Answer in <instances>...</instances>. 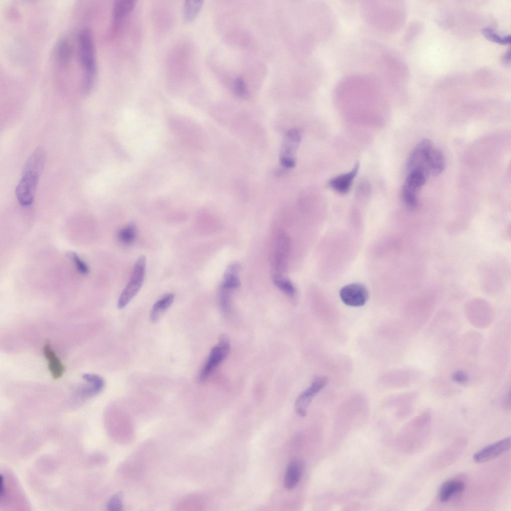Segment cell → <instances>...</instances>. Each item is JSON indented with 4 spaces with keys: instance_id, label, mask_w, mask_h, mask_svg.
Returning a JSON list of instances; mask_svg holds the SVG:
<instances>
[{
    "instance_id": "cell-1",
    "label": "cell",
    "mask_w": 511,
    "mask_h": 511,
    "mask_svg": "<svg viewBox=\"0 0 511 511\" xmlns=\"http://www.w3.org/2000/svg\"><path fill=\"white\" fill-rule=\"evenodd\" d=\"M78 41L80 60L85 72L82 88L88 92L94 83L96 69L94 43L89 28L84 27L80 31Z\"/></svg>"
},
{
    "instance_id": "cell-2",
    "label": "cell",
    "mask_w": 511,
    "mask_h": 511,
    "mask_svg": "<svg viewBox=\"0 0 511 511\" xmlns=\"http://www.w3.org/2000/svg\"><path fill=\"white\" fill-rule=\"evenodd\" d=\"M392 8L387 1H367L362 4L366 20L376 28L387 32L392 28Z\"/></svg>"
},
{
    "instance_id": "cell-3",
    "label": "cell",
    "mask_w": 511,
    "mask_h": 511,
    "mask_svg": "<svg viewBox=\"0 0 511 511\" xmlns=\"http://www.w3.org/2000/svg\"><path fill=\"white\" fill-rule=\"evenodd\" d=\"M146 257L141 255L136 260L129 282L121 293L117 302L119 309L125 307L141 288L145 277Z\"/></svg>"
},
{
    "instance_id": "cell-4",
    "label": "cell",
    "mask_w": 511,
    "mask_h": 511,
    "mask_svg": "<svg viewBox=\"0 0 511 511\" xmlns=\"http://www.w3.org/2000/svg\"><path fill=\"white\" fill-rule=\"evenodd\" d=\"M230 343L228 335L220 336L218 343L213 347L208 359L200 373L199 381L203 382L211 375L215 369L226 358L230 352Z\"/></svg>"
},
{
    "instance_id": "cell-5",
    "label": "cell",
    "mask_w": 511,
    "mask_h": 511,
    "mask_svg": "<svg viewBox=\"0 0 511 511\" xmlns=\"http://www.w3.org/2000/svg\"><path fill=\"white\" fill-rule=\"evenodd\" d=\"M433 147V144L429 139H425L419 142L412 150L407 161L408 171L420 172L428 177L429 157Z\"/></svg>"
},
{
    "instance_id": "cell-6",
    "label": "cell",
    "mask_w": 511,
    "mask_h": 511,
    "mask_svg": "<svg viewBox=\"0 0 511 511\" xmlns=\"http://www.w3.org/2000/svg\"><path fill=\"white\" fill-rule=\"evenodd\" d=\"M39 175L31 171H23L15 188V196L21 206H28L33 202Z\"/></svg>"
},
{
    "instance_id": "cell-7",
    "label": "cell",
    "mask_w": 511,
    "mask_h": 511,
    "mask_svg": "<svg viewBox=\"0 0 511 511\" xmlns=\"http://www.w3.org/2000/svg\"><path fill=\"white\" fill-rule=\"evenodd\" d=\"M328 383V378L325 376H317L314 378L310 385L297 397L295 403V411L300 417L306 416L308 407L313 398Z\"/></svg>"
},
{
    "instance_id": "cell-8",
    "label": "cell",
    "mask_w": 511,
    "mask_h": 511,
    "mask_svg": "<svg viewBox=\"0 0 511 511\" xmlns=\"http://www.w3.org/2000/svg\"><path fill=\"white\" fill-rule=\"evenodd\" d=\"M342 302L346 305L359 307L364 305L368 299V291L366 287L360 283H354L343 287L339 293Z\"/></svg>"
},
{
    "instance_id": "cell-9",
    "label": "cell",
    "mask_w": 511,
    "mask_h": 511,
    "mask_svg": "<svg viewBox=\"0 0 511 511\" xmlns=\"http://www.w3.org/2000/svg\"><path fill=\"white\" fill-rule=\"evenodd\" d=\"M301 138V132L297 129H292L286 134L280 156V162L283 166L292 168L295 166V161L293 155Z\"/></svg>"
},
{
    "instance_id": "cell-10",
    "label": "cell",
    "mask_w": 511,
    "mask_h": 511,
    "mask_svg": "<svg viewBox=\"0 0 511 511\" xmlns=\"http://www.w3.org/2000/svg\"><path fill=\"white\" fill-rule=\"evenodd\" d=\"M511 437H508L483 448L473 455L476 463H484L494 459L511 448Z\"/></svg>"
},
{
    "instance_id": "cell-11",
    "label": "cell",
    "mask_w": 511,
    "mask_h": 511,
    "mask_svg": "<svg viewBox=\"0 0 511 511\" xmlns=\"http://www.w3.org/2000/svg\"><path fill=\"white\" fill-rule=\"evenodd\" d=\"M136 2L135 0H117L115 2L112 10V27L115 32L123 27L135 8Z\"/></svg>"
},
{
    "instance_id": "cell-12",
    "label": "cell",
    "mask_w": 511,
    "mask_h": 511,
    "mask_svg": "<svg viewBox=\"0 0 511 511\" xmlns=\"http://www.w3.org/2000/svg\"><path fill=\"white\" fill-rule=\"evenodd\" d=\"M290 249V240L285 234L280 235L277 239L275 250L273 256L272 263L277 274L282 271L285 267L286 258Z\"/></svg>"
},
{
    "instance_id": "cell-13",
    "label": "cell",
    "mask_w": 511,
    "mask_h": 511,
    "mask_svg": "<svg viewBox=\"0 0 511 511\" xmlns=\"http://www.w3.org/2000/svg\"><path fill=\"white\" fill-rule=\"evenodd\" d=\"M304 471V463L299 459L292 460L288 464L284 478V486L287 490L294 489L300 482Z\"/></svg>"
},
{
    "instance_id": "cell-14",
    "label": "cell",
    "mask_w": 511,
    "mask_h": 511,
    "mask_svg": "<svg viewBox=\"0 0 511 511\" xmlns=\"http://www.w3.org/2000/svg\"><path fill=\"white\" fill-rule=\"evenodd\" d=\"M359 168V163L357 162L350 172L339 175L330 179L328 182L329 186L338 193H346L349 190Z\"/></svg>"
},
{
    "instance_id": "cell-15",
    "label": "cell",
    "mask_w": 511,
    "mask_h": 511,
    "mask_svg": "<svg viewBox=\"0 0 511 511\" xmlns=\"http://www.w3.org/2000/svg\"><path fill=\"white\" fill-rule=\"evenodd\" d=\"M174 132L185 142L186 145L192 147L194 145L195 137V128L190 121H174L171 124Z\"/></svg>"
},
{
    "instance_id": "cell-16",
    "label": "cell",
    "mask_w": 511,
    "mask_h": 511,
    "mask_svg": "<svg viewBox=\"0 0 511 511\" xmlns=\"http://www.w3.org/2000/svg\"><path fill=\"white\" fill-rule=\"evenodd\" d=\"M43 353L48 362V369L53 378L56 379L61 377L64 372V366L51 349L49 342L45 344Z\"/></svg>"
},
{
    "instance_id": "cell-17",
    "label": "cell",
    "mask_w": 511,
    "mask_h": 511,
    "mask_svg": "<svg viewBox=\"0 0 511 511\" xmlns=\"http://www.w3.org/2000/svg\"><path fill=\"white\" fill-rule=\"evenodd\" d=\"M46 160V151L43 147H37L28 158L23 171H31L40 175Z\"/></svg>"
},
{
    "instance_id": "cell-18",
    "label": "cell",
    "mask_w": 511,
    "mask_h": 511,
    "mask_svg": "<svg viewBox=\"0 0 511 511\" xmlns=\"http://www.w3.org/2000/svg\"><path fill=\"white\" fill-rule=\"evenodd\" d=\"M465 488L464 483L459 480H449L444 482L440 487L439 499L440 502L448 501L454 494L463 492Z\"/></svg>"
},
{
    "instance_id": "cell-19",
    "label": "cell",
    "mask_w": 511,
    "mask_h": 511,
    "mask_svg": "<svg viewBox=\"0 0 511 511\" xmlns=\"http://www.w3.org/2000/svg\"><path fill=\"white\" fill-rule=\"evenodd\" d=\"M445 166V159L442 153L433 147L430 151L428 160L429 175L438 176L444 171Z\"/></svg>"
},
{
    "instance_id": "cell-20",
    "label": "cell",
    "mask_w": 511,
    "mask_h": 511,
    "mask_svg": "<svg viewBox=\"0 0 511 511\" xmlns=\"http://www.w3.org/2000/svg\"><path fill=\"white\" fill-rule=\"evenodd\" d=\"M174 297L173 293H168L163 296L154 304L150 314V320L152 322H156L160 318L172 304Z\"/></svg>"
},
{
    "instance_id": "cell-21",
    "label": "cell",
    "mask_w": 511,
    "mask_h": 511,
    "mask_svg": "<svg viewBox=\"0 0 511 511\" xmlns=\"http://www.w3.org/2000/svg\"><path fill=\"white\" fill-rule=\"evenodd\" d=\"M427 177L421 172L410 171L406 178L402 189L416 194L425 184Z\"/></svg>"
},
{
    "instance_id": "cell-22",
    "label": "cell",
    "mask_w": 511,
    "mask_h": 511,
    "mask_svg": "<svg viewBox=\"0 0 511 511\" xmlns=\"http://www.w3.org/2000/svg\"><path fill=\"white\" fill-rule=\"evenodd\" d=\"M240 267V264L237 262L230 264L226 270L224 281L221 285L232 290L238 287L240 284V281L238 277Z\"/></svg>"
},
{
    "instance_id": "cell-23",
    "label": "cell",
    "mask_w": 511,
    "mask_h": 511,
    "mask_svg": "<svg viewBox=\"0 0 511 511\" xmlns=\"http://www.w3.org/2000/svg\"><path fill=\"white\" fill-rule=\"evenodd\" d=\"M72 54V46L69 41L65 37L61 38L57 43L56 49V56L58 61L61 64L68 63Z\"/></svg>"
},
{
    "instance_id": "cell-24",
    "label": "cell",
    "mask_w": 511,
    "mask_h": 511,
    "mask_svg": "<svg viewBox=\"0 0 511 511\" xmlns=\"http://www.w3.org/2000/svg\"><path fill=\"white\" fill-rule=\"evenodd\" d=\"M203 4L202 0H187L185 2L183 18L186 23L191 22L197 16Z\"/></svg>"
},
{
    "instance_id": "cell-25",
    "label": "cell",
    "mask_w": 511,
    "mask_h": 511,
    "mask_svg": "<svg viewBox=\"0 0 511 511\" xmlns=\"http://www.w3.org/2000/svg\"><path fill=\"white\" fill-rule=\"evenodd\" d=\"M89 385L82 387L79 390V394L82 397L93 396L100 393L104 388L105 381L103 378L87 381Z\"/></svg>"
},
{
    "instance_id": "cell-26",
    "label": "cell",
    "mask_w": 511,
    "mask_h": 511,
    "mask_svg": "<svg viewBox=\"0 0 511 511\" xmlns=\"http://www.w3.org/2000/svg\"><path fill=\"white\" fill-rule=\"evenodd\" d=\"M136 235V228L133 224H129L122 228L118 233V238L123 244L129 245L134 241Z\"/></svg>"
},
{
    "instance_id": "cell-27",
    "label": "cell",
    "mask_w": 511,
    "mask_h": 511,
    "mask_svg": "<svg viewBox=\"0 0 511 511\" xmlns=\"http://www.w3.org/2000/svg\"><path fill=\"white\" fill-rule=\"evenodd\" d=\"M272 280L275 285L281 291L289 296H292L295 294V289L292 282L280 274H274Z\"/></svg>"
},
{
    "instance_id": "cell-28",
    "label": "cell",
    "mask_w": 511,
    "mask_h": 511,
    "mask_svg": "<svg viewBox=\"0 0 511 511\" xmlns=\"http://www.w3.org/2000/svg\"><path fill=\"white\" fill-rule=\"evenodd\" d=\"M482 33L488 39L500 44H507L511 43V35H501L490 27L483 28Z\"/></svg>"
},
{
    "instance_id": "cell-29",
    "label": "cell",
    "mask_w": 511,
    "mask_h": 511,
    "mask_svg": "<svg viewBox=\"0 0 511 511\" xmlns=\"http://www.w3.org/2000/svg\"><path fill=\"white\" fill-rule=\"evenodd\" d=\"M232 290L221 285L219 292V301L221 309L225 314H228L231 310V292Z\"/></svg>"
},
{
    "instance_id": "cell-30",
    "label": "cell",
    "mask_w": 511,
    "mask_h": 511,
    "mask_svg": "<svg viewBox=\"0 0 511 511\" xmlns=\"http://www.w3.org/2000/svg\"><path fill=\"white\" fill-rule=\"evenodd\" d=\"M66 256L72 261L77 270L80 273L84 275L89 273V267L76 253L74 252H68L67 253Z\"/></svg>"
},
{
    "instance_id": "cell-31",
    "label": "cell",
    "mask_w": 511,
    "mask_h": 511,
    "mask_svg": "<svg viewBox=\"0 0 511 511\" xmlns=\"http://www.w3.org/2000/svg\"><path fill=\"white\" fill-rule=\"evenodd\" d=\"M234 90L236 94L240 96H246L248 94L246 83L241 77L235 78L234 82Z\"/></svg>"
},
{
    "instance_id": "cell-32",
    "label": "cell",
    "mask_w": 511,
    "mask_h": 511,
    "mask_svg": "<svg viewBox=\"0 0 511 511\" xmlns=\"http://www.w3.org/2000/svg\"><path fill=\"white\" fill-rule=\"evenodd\" d=\"M122 507L121 499L119 496H115L112 498L108 504V508L109 510L119 511Z\"/></svg>"
},
{
    "instance_id": "cell-33",
    "label": "cell",
    "mask_w": 511,
    "mask_h": 511,
    "mask_svg": "<svg viewBox=\"0 0 511 511\" xmlns=\"http://www.w3.org/2000/svg\"><path fill=\"white\" fill-rule=\"evenodd\" d=\"M453 378L456 382H464L467 379L465 374L461 372L456 373L454 374Z\"/></svg>"
},
{
    "instance_id": "cell-34",
    "label": "cell",
    "mask_w": 511,
    "mask_h": 511,
    "mask_svg": "<svg viewBox=\"0 0 511 511\" xmlns=\"http://www.w3.org/2000/svg\"><path fill=\"white\" fill-rule=\"evenodd\" d=\"M510 51L509 50L504 55L503 58V62L505 63H508L510 61Z\"/></svg>"
}]
</instances>
